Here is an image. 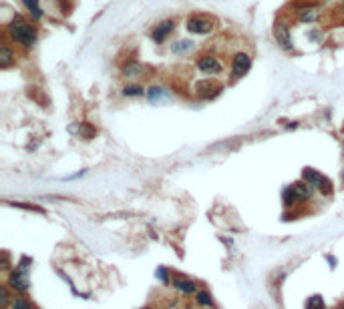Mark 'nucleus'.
<instances>
[{
  "mask_svg": "<svg viewBox=\"0 0 344 309\" xmlns=\"http://www.w3.org/2000/svg\"><path fill=\"white\" fill-rule=\"evenodd\" d=\"M195 90H197V95H199L202 99H212L215 95H219L221 84H219V82H214V80H202V82L195 84Z\"/></svg>",
  "mask_w": 344,
  "mask_h": 309,
  "instance_id": "obj_9",
  "label": "nucleus"
},
{
  "mask_svg": "<svg viewBox=\"0 0 344 309\" xmlns=\"http://www.w3.org/2000/svg\"><path fill=\"white\" fill-rule=\"evenodd\" d=\"M79 135H81L83 139H87V141H91V139L95 137V129H93L89 122H83L81 129H79Z\"/></svg>",
  "mask_w": 344,
  "mask_h": 309,
  "instance_id": "obj_23",
  "label": "nucleus"
},
{
  "mask_svg": "<svg viewBox=\"0 0 344 309\" xmlns=\"http://www.w3.org/2000/svg\"><path fill=\"white\" fill-rule=\"evenodd\" d=\"M195 67H197V71H202L204 75H219V73L223 71L219 58L214 56V54H202V56H197Z\"/></svg>",
  "mask_w": 344,
  "mask_h": 309,
  "instance_id": "obj_5",
  "label": "nucleus"
},
{
  "mask_svg": "<svg viewBox=\"0 0 344 309\" xmlns=\"http://www.w3.org/2000/svg\"><path fill=\"white\" fill-rule=\"evenodd\" d=\"M8 303H12V299H10V295H8V287L2 285V287H0V309H6Z\"/></svg>",
  "mask_w": 344,
  "mask_h": 309,
  "instance_id": "obj_24",
  "label": "nucleus"
},
{
  "mask_svg": "<svg viewBox=\"0 0 344 309\" xmlns=\"http://www.w3.org/2000/svg\"><path fill=\"white\" fill-rule=\"evenodd\" d=\"M302 179L310 185V187H316V189H320V191H324L326 195L332 193V185H330V181L324 177V175H320L318 171H314V169H304L302 171Z\"/></svg>",
  "mask_w": 344,
  "mask_h": 309,
  "instance_id": "obj_3",
  "label": "nucleus"
},
{
  "mask_svg": "<svg viewBox=\"0 0 344 309\" xmlns=\"http://www.w3.org/2000/svg\"><path fill=\"white\" fill-rule=\"evenodd\" d=\"M173 30H175V20L167 18V20L159 22V24L153 28V33H151V39L155 40V42H163V40L171 35Z\"/></svg>",
  "mask_w": 344,
  "mask_h": 309,
  "instance_id": "obj_8",
  "label": "nucleus"
},
{
  "mask_svg": "<svg viewBox=\"0 0 344 309\" xmlns=\"http://www.w3.org/2000/svg\"><path fill=\"white\" fill-rule=\"evenodd\" d=\"M294 187V193L298 197V201H306V199H310V195H312V189H310V185L304 181V183H294L292 185Z\"/></svg>",
  "mask_w": 344,
  "mask_h": 309,
  "instance_id": "obj_15",
  "label": "nucleus"
},
{
  "mask_svg": "<svg viewBox=\"0 0 344 309\" xmlns=\"http://www.w3.org/2000/svg\"><path fill=\"white\" fill-rule=\"evenodd\" d=\"M252 67V58L248 52H236L234 58H232V77L234 78H242Z\"/></svg>",
  "mask_w": 344,
  "mask_h": 309,
  "instance_id": "obj_6",
  "label": "nucleus"
},
{
  "mask_svg": "<svg viewBox=\"0 0 344 309\" xmlns=\"http://www.w3.org/2000/svg\"><path fill=\"white\" fill-rule=\"evenodd\" d=\"M22 4H24V8L28 10V14H31L35 20H41V18H43V8H41L39 0H22Z\"/></svg>",
  "mask_w": 344,
  "mask_h": 309,
  "instance_id": "obj_14",
  "label": "nucleus"
},
{
  "mask_svg": "<svg viewBox=\"0 0 344 309\" xmlns=\"http://www.w3.org/2000/svg\"><path fill=\"white\" fill-rule=\"evenodd\" d=\"M10 309H35V307H33V303H31L26 297L16 295V297L12 299V303H10Z\"/></svg>",
  "mask_w": 344,
  "mask_h": 309,
  "instance_id": "obj_18",
  "label": "nucleus"
},
{
  "mask_svg": "<svg viewBox=\"0 0 344 309\" xmlns=\"http://www.w3.org/2000/svg\"><path fill=\"white\" fill-rule=\"evenodd\" d=\"M306 309H324V299L320 295H312L306 301Z\"/></svg>",
  "mask_w": 344,
  "mask_h": 309,
  "instance_id": "obj_22",
  "label": "nucleus"
},
{
  "mask_svg": "<svg viewBox=\"0 0 344 309\" xmlns=\"http://www.w3.org/2000/svg\"><path fill=\"white\" fill-rule=\"evenodd\" d=\"M2 269L4 271L10 269V261H8V253L6 251H2Z\"/></svg>",
  "mask_w": 344,
  "mask_h": 309,
  "instance_id": "obj_27",
  "label": "nucleus"
},
{
  "mask_svg": "<svg viewBox=\"0 0 344 309\" xmlns=\"http://www.w3.org/2000/svg\"><path fill=\"white\" fill-rule=\"evenodd\" d=\"M173 287L177 289V291H181V293H195V283L191 281V279H185V277H175L173 279Z\"/></svg>",
  "mask_w": 344,
  "mask_h": 309,
  "instance_id": "obj_12",
  "label": "nucleus"
},
{
  "mask_svg": "<svg viewBox=\"0 0 344 309\" xmlns=\"http://www.w3.org/2000/svg\"><path fill=\"white\" fill-rule=\"evenodd\" d=\"M294 12L298 14V18H300L302 22H314L320 16V8L312 6V4H298Z\"/></svg>",
  "mask_w": 344,
  "mask_h": 309,
  "instance_id": "obj_10",
  "label": "nucleus"
},
{
  "mask_svg": "<svg viewBox=\"0 0 344 309\" xmlns=\"http://www.w3.org/2000/svg\"><path fill=\"white\" fill-rule=\"evenodd\" d=\"M6 283H8V287H12L16 291H26L28 289V275L24 269H16L8 275Z\"/></svg>",
  "mask_w": 344,
  "mask_h": 309,
  "instance_id": "obj_7",
  "label": "nucleus"
},
{
  "mask_svg": "<svg viewBox=\"0 0 344 309\" xmlns=\"http://www.w3.org/2000/svg\"><path fill=\"white\" fill-rule=\"evenodd\" d=\"M274 39L280 44L282 50H286V52L294 50V42H292V35H290V24L284 18H278L274 22Z\"/></svg>",
  "mask_w": 344,
  "mask_h": 309,
  "instance_id": "obj_2",
  "label": "nucleus"
},
{
  "mask_svg": "<svg viewBox=\"0 0 344 309\" xmlns=\"http://www.w3.org/2000/svg\"><path fill=\"white\" fill-rule=\"evenodd\" d=\"M195 301H197V305H202V307H210V305H214V299H212V295H210L208 291H197Z\"/></svg>",
  "mask_w": 344,
  "mask_h": 309,
  "instance_id": "obj_20",
  "label": "nucleus"
},
{
  "mask_svg": "<svg viewBox=\"0 0 344 309\" xmlns=\"http://www.w3.org/2000/svg\"><path fill=\"white\" fill-rule=\"evenodd\" d=\"M145 95H147V99H149L151 103H157V101H159V99H163L167 92H165V88H163V86H149Z\"/></svg>",
  "mask_w": 344,
  "mask_h": 309,
  "instance_id": "obj_17",
  "label": "nucleus"
},
{
  "mask_svg": "<svg viewBox=\"0 0 344 309\" xmlns=\"http://www.w3.org/2000/svg\"><path fill=\"white\" fill-rule=\"evenodd\" d=\"M143 73H145V67L139 65V63H135V60H129V63L123 67V77H129V78L143 77Z\"/></svg>",
  "mask_w": 344,
  "mask_h": 309,
  "instance_id": "obj_13",
  "label": "nucleus"
},
{
  "mask_svg": "<svg viewBox=\"0 0 344 309\" xmlns=\"http://www.w3.org/2000/svg\"><path fill=\"white\" fill-rule=\"evenodd\" d=\"M282 199H284V205H294L298 201V197L294 193V187H286L284 193H282Z\"/></svg>",
  "mask_w": 344,
  "mask_h": 309,
  "instance_id": "obj_21",
  "label": "nucleus"
},
{
  "mask_svg": "<svg viewBox=\"0 0 344 309\" xmlns=\"http://www.w3.org/2000/svg\"><path fill=\"white\" fill-rule=\"evenodd\" d=\"M342 309H344V305H342Z\"/></svg>",
  "mask_w": 344,
  "mask_h": 309,
  "instance_id": "obj_31",
  "label": "nucleus"
},
{
  "mask_svg": "<svg viewBox=\"0 0 344 309\" xmlns=\"http://www.w3.org/2000/svg\"><path fill=\"white\" fill-rule=\"evenodd\" d=\"M342 14H344V4H342Z\"/></svg>",
  "mask_w": 344,
  "mask_h": 309,
  "instance_id": "obj_29",
  "label": "nucleus"
},
{
  "mask_svg": "<svg viewBox=\"0 0 344 309\" xmlns=\"http://www.w3.org/2000/svg\"><path fill=\"white\" fill-rule=\"evenodd\" d=\"M147 90L141 86V84H127L125 88H123V95L125 97H141V95H145Z\"/></svg>",
  "mask_w": 344,
  "mask_h": 309,
  "instance_id": "obj_19",
  "label": "nucleus"
},
{
  "mask_svg": "<svg viewBox=\"0 0 344 309\" xmlns=\"http://www.w3.org/2000/svg\"><path fill=\"white\" fill-rule=\"evenodd\" d=\"M143 309H155V307H143Z\"/></svg>",
  "mask_w": 344,
  "mask_h": 309,
  "instance_id": "obj_28",
  "label": "nucleus"
},
{
  "mask_svg": "<svg viewBox=\"0 0 344 309\" xmlns=\"http://www.w3.org/2000/svg\"><path fill=\"white\" fill-rule=\"evenodd\" d=\"M6 33H8V37L12 39V42H16V44H20V46H24V48H31L37 39H39V33H37V28L26 20V18H22V16H14L8 24H6Z\"/></svg>",
  "mask_w": 344,
  "mask_h": 309,
  "instance_id": "obj_1",
  "label": "nucleus"
},
{
  "mask_svg": "<svg viewBox=\"0 0 344 309\" xmlns=\"http://www.w3.org/2000/svg\"><path fill=\"white\" fill-rule=\"evenodd\" d=\"M215 22L212 18H208V16H199V14H195V16H189L187 18V30L191 33V35H210L212 30H214Z\"/></svg>",
  "mask_w": 344,
  "mask_h": 309,
  "instance_id": "obj_4",
  "label": "nucleus"
},
{
  "mask_svg": "<svg viewBox=\"0 0 344 309\" xmlns=\"http://www.w3.org/2000/svg\"><path fill=\"white\" fill-rule=\"evenodd\" d=\"M157 277H159L163 283L169 281V275H167V269H165V267H159V269H157Z\"/></svg>",
  "mask_w": 344,
  "mask_h": 309,
  "instance_id": "obj_26",
  "label": "nucleus"
},
{
  "mask_svg": "<svg viewBox=\"0 0 344 309\" xmlns=\"http://www.w3.org/2000/svg\"><path fill=\"white\" fill-rule=\"evenodd\" d=\"M16 63V54L14 50L8 46V42H2L0 44V69H8Z\"/></svg>",
  "mask_w": 344,
  "mask_h": 309,
  "instance_id": "obj_11",
  "label": "nucleus"
},
{
  "mask_svg": "<svg viewBox=\"0 0 344 309\" xmlns=\"http://www.w3.org/2000/svg\"><path fill=\"white\" fill-rule=\"evenodd\" d=\"M342 179H344V173H342Z\"/></svg>",
  "mask_w": 344,
  "mask_h": 309,
  "instance_id": "obj_30",
  "label": "nucleus"
},
{
  "mask_svg": "<svg viewBox=\"0 0 344 309\" xmlns=\"http://www.w3.org/2000/svg\"><path fill=\"white\" fill-rule=\"evenodd\" d=\"M59 6H61V12H63V14H69L71 8H73V2H71V0H59Z\"/></svg>",
  "mask_w": 344,
  "mask_h": 309,
  "instance_id": "obj_25",
  "label": "nucleus"
},
{
  "mask_svg": "<svg viewBox=\"0 0 344 309\" xmlns=\"http://www.w3.org/2000/svg\"><path fill=\"white\" fill-rule=\"evenodd\" d=\"M193 48V42L191 40H175L171 44V50L175 54H185V52H189Z\"/></svg>",
  "mask_w": 344,
  "mask_h": 309,
  "instance_id": "obj_16",
  "label": "nucleus"
}]
</instances>
